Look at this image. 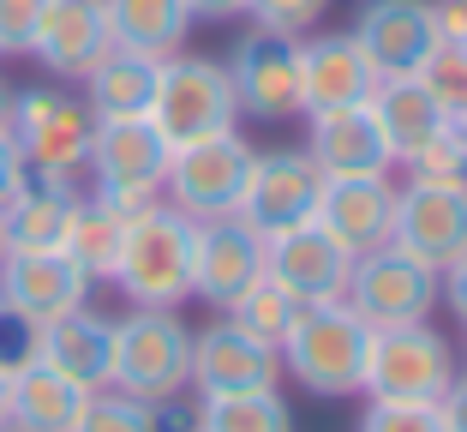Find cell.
Returning a JSON list of instances; mask_svg holds the SVG:
<instances>
[{
    "label": "cell",
    "mask_w": 467,
    "mask_h": 432,
    "mask_svg": "<svg viewBox=\"0 0 467 432\" xmlns=\"http://www.w3.org/2000/svg\"><path fill=\"white\" fill-rule=\"evenodd\" d=\"M389 247L408 258L443 270L467 252V186H396V223H389Z\"/></svg>",
    "instance_id": "7c38bea8"
},
{
    "label": "cell",
    "mask_w": 467,
    "mask_h": 432,
    "mask_svg": "<svg viewBox=\"0 0 467 432\" xmlns=\"http://www.w3.org/2000/svg\"><path fill=\"white\" fill-rule=\"evenodd\" d=\"M25 186H30L25 156H18V144H13V139H0V205H6V198H18Z\"/></svg>",
    "instance_id": "8d00e7d4"
},
{
    "label": "cell",
    "mask_w": 467,
    "mask_h": 432,
    "mask_svg": "<svg viewBox=\"0 0 467 432\" xmlns=\"http://www.w3.org/2000/svg\"><path fill=\"white\" fill-rule=\"evenodd\" d=\"M72 432H162V420H156V403H144V396H126V391H90L78 408V427Z\"/></svg>",
    "instance_id": "4dcf8cb0"
},
{
    "label": "cell",
    "mask_w": 467,
    "mask_h": 432,
    "mask_svg": "<svg viewBox=\"0 0 467 432\" xmlns=\"http://www.w3.org/2000/svg\"><path fill=\"white\" fill-rule=\"evenodd\" d=\"M438 300H450V307H455V319L467 324V252H462V258H455V265L438 277Z\"/></svg>",
    "instance_id": "74e56055"
},
{
    "label": "cell",
    "mask_w": 467,
    "mask_h": 432,
    "mask_svg": "<svg viewBox=\"0 0 467 432\" xmlns=\"http://www.w3.org/2000/svg\"><path fill=\"white\" fill-rule=\"evenodd\" d=\"M186 13L192 18H234V13H246V0H186Z\"/></svg>",
    "instance_id": "60d3db41"
},
{
    "label": "cell",
    "mask_w": 467,
    "mask_h": 432,
    "mask_svg": "<svg viewBox=\"0 0 467 432\" xmlns=\"http://www.w3.org/2000/svg\"><path fill=\"white\" fill-rule=\"evenodd\" d=\"M120 240H126V210H114L109 198L90 193V198H78V205H72V223H67L60 252H67V258L90 282H109L114 265H120Z\"/></svg>",
    "instance_id": "83f0119b"
},
{
    "label": "cell",
    "mask_w": 467,
    "mask_h": 432,
    "mask_svg": "<svg viewBox=\"0 0 467 432\" xmlns=\"http://www.w3.org/2000/svg\"><path fill=\"white\" fill-rule=\"evenodd\" d=\"M84 300H90V277H84L60 247H48V252H6V258H0V312L25 319L30 331L78 312Z\"/></svg>",
    "instance_id": "8fae6325"
},
{
    "label": "cell",
    "mask_w": 467,
    "mask_h": 432,
    "mask_svg": "<svg viewBox=\"0 0 467 432\" xmlns=\"http://www.w3.org/2000/svg\"><path fill=\"white\" fill-rule=\"evenodd\" d=\"M359 432H443L438 403H366Z\"/></svg>",
    "instance_id": "e575fe53"
},
{
    "label": "cell",
    "mask_w": 467,
    "mask_h": 432,
    "mask_svg": "<svg viewBox=\"0 0 467 432\" xmlns=\"http://www.w3.org/2000/svg\"><path fill=\"white\" fill-rule=\"evenodd\" d=\"M0 432H18V427H13V420H0Z\"/></svg>",
    "instance_id": "bcb514c9"
},
{
    "label": "cell",
    "mask_w": 467,
    "mask_h": 432,
    "mask_svg": "<svg viewBox=\"0 0 467 432\" xmlns=\"http://www.w3.org/2000/svg\"><path fill=\"white\" fill-rule=\"evenodd\" d=\"M413 79L438 97L443 114H462L467 109V48H462V42H438V48L426 55V67L413 72Z\"/></svg>",
    "instance_id": "1f68e13d"
},
{
    "label": "cell",
    "mask_w": 467,
    "mask_h": 432,
    "mask_svg": "<svg viewBox=\"0 0 467 432\" xmlns=\"http://www.w3.org/2000/svg\"><path fill=\"white\" fill-rule=\"evenodd\" d=\"M354 42L371 55L378 79H413L443 37H438L431 0H366L359 25H354Z\"/></svg>",
    "instance_id": "2e32d148"
},
{
    "label": "cell",
    "mask_w": 467,
    "mask_h": 432,
    "mask_svg": "<svg viewBox=\"0 0 467 432\" xmlns=\"http://www.w3.org/2000/svg\"><path fill=\"white\" fill-rule=\"evenodd\" d=\"M156 67H162V60H150V55L109 48L97 67L84 72V109L97 114V121H138V114H150Z\"/></svg>",
    "instance_id": "d4e9b609"
},
{
    "label": "cell",
    "mask_w": 467,
    "mask_h": 432,
    "mask_svg": "<svg viewBox=\"0 0 467 432\" xmlns=\"http://www.w3.org/2000/svg\"><path fill=\"white\" fill-rule=\"evenodd\" d=\"M366 342H371V324L348 300H312V307L294 312L275 354L312 396H359V385H366Z\"/></svg>",
    "instance_id": "7a4b0ae2"
},
{
    "label": "cell",
    "mask_w": 467,
    "mask_h": 432,
    "mask_svg": "<svg viewBox=\"0 0 467 432\" xmlns=\"http://www.w3.org/2000/svg\"><path fill=\"white\" fill-rule=\"evenodd\" d=\"M258 277H264V235H252L240 216L198 223V247H192V294L198 300L228 312Z\"/></svg>",
    "instance_id": "ac0fdd59"
},
{
    "label": "cell",
    "mask_w": 467,
    "mask_h": 432,
    "mask_svg": "<svg viewBox=\"0 0 467 432\" xmlns=\"http://www.w3.org/2000/svg\"><path fill=\"white\" fill-rule=\"evenodd\" d=\"M294 312H300V300H294V294L282 289V282L258 277V282H252V289L228 307V324H240L246 336H258L264 349H282V336H288Z\"/></svg>",
    "instance_id": "f546056e"
},
{
    "label": "cell",
    "mask_w": 467,
    "mask_h": 432,
    "mask_svg": "<svg viewBox=\"0 0 467 432\" xmlns=\"http://www.w3.org/2000/svg\"><path fill=\"white\" fill-rule=\"evenodd\" d=\"M0 139H13V90L0 84Z\"/></svg>",
    "instance_id": "b9f144b4"
},
{
    "label": "cell",
    "mask_w": 467,
    "mask_h": 432,
    "mask_svg": "<svg viewBox=\"0 0 467 432\" xmlns=\"http://www.w3.org/2000/svg\"><path fill=\"white\" fill-rule=\"evenodd\" d=\"M371 121H378V132H384L389 156L396 163H408L420 144H431L438 132H450V114L438 109V97H431L420 79H378V90H371Z\"/></svg>",
    "instance_id": "603a6c76"
},
{
    "label": "cell",
    "mask_w": 467,
    "mask_h": 432,
    "mask_svg": "<svg viewBox=\"0 0 467 432\" xmlns=\"http://www.w3.org/2000/svg\"><path fill=\"white\" fill-rule=\"evenodd\" d=\"M282 378V354L264 349L258 336L240 324L216 319L210 331L192 336V385L198 396H246V391H275Z\"/></svg>",
    "instance_id": "e0dca14e"
},
{
    "label": "cell",
    "mask_w": 467,
    "mask_h": 432,
    "mask_svg": "<svg viewBox=\"0 0 467 432\" xmlns=\"http://www.w3.org/2000/svg\"><path fill=\"white\" fill-rule=\"evenodd\" d=\"M371 90H378V67H371V55L354 42V30L300 42V97H306V114L354 109V102H371Z\"/></svg>",
    "instance_id": "ffe728a7"
},
{
    "label": "cell",
    "mask_w": 467,
    "mask_h": 432,
    "mask_svg": "<svg viewBox=\"0 0 467 432\" xmlns=\"http://www.w3.org/2000/svg\"><path fill=\"white\" fill-rule=\"evenodd\" d=\"M438 415H443V432H467V373L455 378L450 391H443V403H438Z\"/></svg>",
    "instance_id": "ab89813d"
},
{
    "label": "cell",
    "mask_w": 467,
    "mask_h": 432,
    "mask_svg": "<svg viewBox=\"0 0 467 432\" xmlns=\"http://www.w3.org/2000/svg\"><path fill=\"white\" fill-rule=\"evenodd\" d=\"M198 432H294V415L275 391L198 396Z\"/></svg>",
    "instance_id": "f1b7e54d"
},
{
    "label": "cell",
    "mask_w": 467,
    "mask_h": 432,
    "mask_svg": "<svg viewBox=\"0 0 467 432\" xmlns=\"http://www.w3.org/2000/svg\"><path fill=\"white\" fill-rule=\"evenodd\" d=\"M72 205H78V186H42L30 181L18 198L0 205L6 216V247L13 252H48L67 240V223H72Z\"/></svg>",
    "instance_id": "4316f807"
},
{
    "label": "cell",
    "mask_w": 467,
    "mask_h": 432,
    "mask_svg": "<svg viewBox=\"0 0 467 432\" xmlns=\"http://www.w3.org/2000/svg\"><path fill=\"white\" fill-rule=\"evenodd\" d=\"M102 13H109L114 48H132V55H150V60L180 55L186 25H192L186 0H102Z\"/></svg>",
    "instance_id": "484cf974"
},
{
    "label": "cell",
    "mask_w": 467,
    "mask_h": 432,
    "mask_svg": "<svg viewBox=\"0 0 467 432\" xmlns=\"http://www.w3.org/2000/svg\"><path fill=\"white\" fill-rule=\"evenodd\" d=\"M450 139L467 151V109H462V114H450Z\"/></svg>",
    "instance_id": "7bdbcfd3"
},
{
    "label": "cell",
    "mask_w": 467,
    "mask_h": 432,
    "mask_svg": "<svg viewBox=\"0 0 467 432\" xmlns=\"http://www.w3.org/2000/svg\"><path fill=\"white\" fill-rule=\"evenodd\" d=\"M84 396L90 391H78L72 378H60L55 366H42V361H25L6 373V420L18 432H72Z\"/></svg>",
    "instance_id": "cb8c5ba5"
},
{
    "label": "cell",
    "mask_w": 467,
    "mask_h": 432,
    "mask_svg": "<svg viewBox=\"0 0 467 432\" xmlns=\"http://www.w3.org/2000/svg\"><path fill=\"white\" fill-rule=\"evenodd\" d=\"M246 13L258 18V30H270V37H294V42H300L306 30L317 25V18L330 13V0H246Z\"/></svg>",
    "instance_id": "836d02e7"
},
{
    "label": "cell",
    "mask_w": 467,
    "mask_h": 432,
    "mask_svg": "<svg viewBox=\"0 0 467 432\" xmlns=\"http://www.w3.org/2000/svg\"><path fill=\"white\" fill-rule=\"evenodd\" d=\"M408 181L413 186H467V151L450 132H438L431 144H420L408 156Z\"/></svg>",
    "instance_id": "d6a6232c"
},
{
    "label": "cell",
    "mask_w": 467,
    "mask_h": 432,
    "mask_svg": "<svg viewBox=\"0 0 467 432\" xmlns=\"http://www.w3.org/2000/svg\"><path fill=\"white\" fill-rule=\"evenodd\" d=\"M48 0H0V55H25Z\"/></svg>",
    "instance_id": "d590c367"
},
{
    "label": "cell",
    "mask_w": 467,
    "mask_h": 432,
    "mask_svg": "<svg viewBox=\"0 0 467 432\" xmlns=\"http://www.w3.org/2000/svg\"><path fill=\"white\" fill-rule=\"evenodd\" d=\"M168 144L144 114L138 121H97L90 132V156H84V174L97 181V198H109L114 210L138 216L144 205L162 198L168 181Z\"/></svg>",
    "instance_id": "52a82bcc"
},
{
    "label": "cell",
    "mask_w": 467,
    "mask_h": 432,
    "mask_svg": "<svg viewBox=\"0 0 467 432\" xmlns=\"http://www.w3.org/2000/svg\"><path fill=\"white\" fill-rule=\"evenodd\" d=\"M114 391L168 403L192 385V331L168 307H132L114 319Z\"/></svg>",
    "instance_id": "277c9868"
},
{
    "label": "cell",
    "mask_w": 467,
    "mask_h": 432,
    "mask_svg": "<svg viewBox=\"0 0 467 432\" xmlns=\"http://www.w3.org/2000/svg\"><path fill=\"white\" fill-rule=\"evenodd\" d=\"M109 48H114V37H109L102 0H48L25 55H36L55 79H84Z\"/></svg>",
    "instance_id": "d6986e66"
},
{
    "label": "cell",
    "mask_w": 467,
    "mask_h": 432,
    "mask_svg": "<svg viewBox=\"0 0 467 432\" xmlns=\"http://www.w3.org/2000/svg\"><path fill=\"white\" fill-rule=\"evenodd\" d=\"M36 361L55 366L60 378H72L78 391H109L114 378V319L78 307L67 319L42 324L36 331Z\"/></svg>",
    "instance_id": "44dd1931"
},
{
    "label": "cell",
    "mask_w": 467,
    "mask_h": 432,
    "mask_svg": "<svg viewBox=\"0 0 467 432\" xmlns=\"http://www.w3.org/2000/svg\"><path fill=\"white\" fill-rule=\"evenodd\" d=\"M6 252H13V247H6V216H0V258H6Z\"/></svg>",
    "instance_id": "ee69618b"
},
{
    "label": "cell",
    "mask_w": 467,
    "mask_h": 432,
    "mask_svg": "<svg viewBox=\"0 0 467 432\" xmlns=\"http://www.w3.org/2000/svg\"><path fill=\"white\" fill-rule=\"evenodd\" d=\"M264 277L282 282L300 307H312V300H342L348 277H354V252H342L317 223H294V228L264 240Z\"/></svg>",
    "instance_id": "9a60e30c"
},
{
    "label": "cell",
    "mask_w": 467,
    "mask_h": 432,
    "mask_svg": "<svg viewBox=\"0 0 467 432\" xmlns=\"http://www.w3.org/2000/svg\"><path fill=\"white\" fill-rule=\"evenodd\" d=\"M0 420H6V373H0Z\"/></svg>",
    "instance_id": "f6af8a7d"
},
{
    "label": "cell",
    "mask_w": 467,
    "mask_h": 432,
    "mask_svg": "<svg viewBox=\"0 0 467 432\" xmlns=\"http://www.w3.org/2000/svg\"><path fill=\"white\" fill-rule=\"evenodd\" d=\"M192 247H198V223L180 216L168 198H156L138 216H126L120 265H114L109 282H120V294L132 307H168L174 312L192 294Z\"/></svg>",
    "instance_id": "6da1fadb"
},
{
    "label": "cell",
    "mask_w": 467,
    "mask_h": 432,
    "mask_svg": "<svg viewBox=\"0 0 467 432\" xmlns=\"http://www.w3.org/2000/svg\"><path fill=\"white\" fill-rule=\"evenodd\" d=\"M312 223L336 240L342 252H371L389 247V223H396V186L389 174H324L312 205Z\"/></svg>",
    "instance_id": "5bb4252c"
},
{
    "label": "cell",
    "mask_w": 467,
    "mask_h": 432,
    "mask_svg": "<svg viewBox=\"0 0 467 432\" xmlns=\"http://www.w3.org/2000/svg\"><path fill=\"white\" fill-rule=\"evenodd\" d=\"M348 307L371 324V331H389V324H426V312L438 307V270L408 258L401 247H371L354 258V277H348Z\"/></svg>",
    "instance_id": "9c48e42d"
},
{
    "label": "cell",
    "mask_w": 467,
    "mask_h": 432,
    "mask_svg": "<svg viewBox=\"0 0 467 432\" xmlns=\"http://www.w3.org/2000/svg\"><path fill=\"white\" fill-rule=\"evenodd\" d=\"M455 385V354L431 324H389L366 342V385L371 403H443Z\"/></svg>",
    "instance_id": "8992f818"
},
{
    "label": "cell",
    "mask_w": 467,
    "mask_h": 432,
    "mask_svg": "<svg viewBox=\"0 0 467 432\" xmlns=\"http://www.w3.org/2000/svg\"><path fill=\"white\" fill-rule=\"evenodd\" d=\"M431 13H438V37L467 48V0H431Z\"/></svg>",
    "instance_id": "f35d334b"
},
{
    "label": "cell",
    "mask_w": 467,
    "mask_h": 432,
    "mask_svg": "<svg viewBox=\"0 0 467 432\" xmlns=\"http://www.w3.org/2000/svg\"><path fill=\"white\" fill-rule=\"evenodd\" d=\"M228 79H234L240 114H252V121H294V114H306L300 42L294 37H270V30L240 37L234 42V60H228Z\"/></svg>",
    "instance_id": "30bf717a"
},
{
    "label": "cell",
    "mask_w": 467,
    "mask_h": 432,
    "mask_svg": "<svg viewBox=\"0 0 467 432\" xmlns=\"http://www.w3.org/2000/svg\"><path fill=\"white\" fill-rule=\"evenodd\" d=\"M90 132H97V114L84 109L67 90H13V144L25 156L30 181L42 186H78L84 156H90Z\"/></svg>",
    "instance_id": "5b68a950"
},
{
    "label": "cell",
    "mask_w": 467,
    "mask_h": 432,
    "mask_svg": "<svg viewBox=\"0 0 467 432\" xmlns=\"http://www.w3.org/2000/svg\"><path fill=\"white\" fill-rule=\"evenodd\" d=\"M144 121L162 132L168 151H186V144H204L234 132L240 121V102H234V79L222 60L204 55H168L156 67V97Z\"/></svg>",
    "instance_id": "3957f363"
},
{
    "label": "cell",
    "mask_w": 467,
    "mask_h": 432,
    "mask_svg": "<svg viewBox=\"0 0 467 432\" xmlns=\"http://www.w3.org/2000/svg\"><path fill=\"white\" fill-rule=\"evenodd\" d=\"M306 156H312L317 174H389L396 168V156H389V144H384V132H378L366 102H354V109H317Z\"/></svg>",
    "instance_id": "7402d4cb"
},
{
    "label": "cell",
    "mask_w": 467,
    "mask_h": 432,
    "mask_svg": "<svg viewBox=\"0 0 467 432\" xmlns=\"http://www.w3.org/2000/svg\"><path fill=\"white\" fill-rule=\"evenodd\" d=\"M252 144L240 132H222V139L204 144H186V151L168 156V205L192 223H222L240 210V193H246V174H252Z\"/></svg>",
    "instance_id": "ba28073f"
},
{
    "label": "cell",
    "mask_w": 467,
    "mask_h": 432,
    "mask_svg": "<svg viewBox=\"0 0 467 432\" xmlns=\"http://www.w3.org/2000/svg\"><path fill=\"white\" fill-rule=\"evenodd\" d=\"M317 186L324 174L312 168L306 151H270V156H252V174H246V193H240V223L252 235H282L294 223H312V205H317Z\"/></svg>",
    "instance_id": "4fadbf2b"
}]
</instances>
